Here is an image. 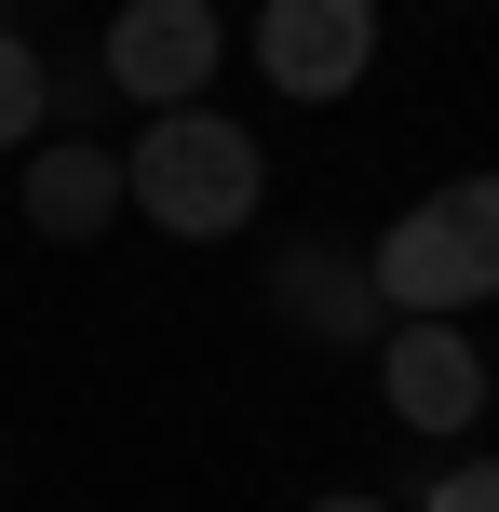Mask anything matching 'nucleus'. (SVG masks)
Instances as JSON below:
<instances>
[{
	"mask_svg": "<svg viewBox=\"0 0 499 512\" xmlns=\"http://www.w3.org/2000/svg\"><path fill=\"white\" fill-rule=\"evenodd\" d=\"M257 189H270V162L230 108H149V135L122 149V216H149L176 243H230L257 216Z\"/></svg>",
	"mask_w": 499,
	"mask_h": 512,
	"instance_id": "nucleus-1",
	"label": "nucleus"
},
{
	"mask_svg": "<svg viewBox=\"0 0 499 512\" xmlns=\"http://www.w3.org/2000/svg\"><path fill=\"white\" fill-rule=\"evenodd\" d=\"M365 270L392 324H459L473 297H499V176H446L432 203H405L365 243Z\"/></svg>",
	"mask_w": 499,
	"mask_h": 512,
	"instance_id": "nucleus-2",
	"label": "nucleus"
},
{
	"mask_svg": "<svg viewBox=\"0 0 499 512\" xmlns=\"http://www.w3.org/2000/svg\"><path fill=\"white\" fill-rule=\"evenodd\" d=\"M95 68H108L122 108H203V81L230 68V14H216V0H122L108 41H95Z\"/></svg>",
	"mask_w": 499,
	"mask_h": 512,
	"instance_id": "nucleus-3",
	"label": "nucleus"
},
{
	"mask_svg": "<svg viewBox=\"0 0 499 512\" xmlns=\"http://www.w3.org/2000/svg\"><path fill=\"white\" fill-rule=\"evenodd\" d=\"M270 324L297 337V351H378V270H365V243L351 230H284V256H270Z\"/></svg>",
	"mask_w": 499,
	"mask_h": 512,
	"instance_id": "nucleus-4",
	"label": "nucleus"
},
{
	"mask_svg": "<svg viewBox=\"0 0 499 512\" xmlns=\"http://www.w3.org/2000/svg\"><path fill=\"white\" fill-rule=\"evenodd\" d=\"M378 68V0H257V81L284 108H338Z\"/></svg>",
	"mask_w": 499,
	"mask_h": 512,
	"instance_id": "nucleus-5",
	"label": "nucleus"
},
{
	"mask_svg": "<svg viewBox=\"0 0 499 512\" xmlns=\"http://www.w3.org/2000/svg\"><path fill=\"white\" fill-rule=\"evenodd\" d=\"M378 405H392L405 432L459 445V432L486 418V351H473V324H378Z\"/></svg>",
	"mask_w": 499,
	"mask_h": 512,
	"instance_id": "nucleus-6",
	"label": "nucleus"
},
{
	"mask_svg": "<svg viewBox=\"0 0 499 512\" xmlns=\"http://www.w3.org/2000/svg\"><path fill=\"white\" fill-rule=\"evenodd\" d=\"M14 216L41 243H95L108 216H122V149H95V135H41L14 176Z\"/></svg>",
	"mask_w": 499,
	"mask_h": 512,
	"instance_id": "nucleus-7",
	"label": "nucleus"
},
{
	"mask_svg": "<svg viewBox=\"0 0 499 512\" xmlns=\"http://www.w3.org/2000/svg\"><path fill=\"white\" fill-rule=\"evenodd\" d=\"M0 149H41V41L14 0H0Z\"/></svg>",
	"mask_w": 499,
	"mask_h": 512,
	"instance_id": "nucleus-8",
	"label": "nucleus"
},
{
	"mask_svg": "<svg viewBox=\"0 0 499 512\" xmlns=\"http://www.w3.org/2000/svg\"><path fill=\"white\" fill-rule=\"evenodd\" d=\"M419 512H499V459H446Z\"/></svg>",
	"mask_w": 499,
	"mask_h": 512,
	"instance_id": "nucleus-9",
	"label": "nucleus"
},
{
	"mask_svg": "<svg viewBox=\"0 0 499 512\" xmlns=\"http://www.w3.org/2000/svg\"><path fill=\"white\" fill-rule=\"evenodd\" d=\"M311 512H392V499H365V486H338V499H311Z\"/></svg>",
	"mask_w": 499,
	"mask_h": 512,
	"instance_id": "nucleus-10",
	"label": "nucleus"
},
{
	"mask_svg": "<svg viewBox=\"0 0 499 512\" xmlns=\"http://www.w3.org/2000/svg\"><path fill=\"white\" fill-rule=\"evenodd\" d=\"M486 418H499V364H486Z\"/></svg>",
	"mask_w": 499,
	"mask_h": 512,
	"instance_id": "nucleus-11",
	"label": "nucleus"
},
{
	"mask_svg": "<svg viewBox=\"0 0 499 512\" xmlns=\"http://www.w3.org/2000/svg\"><path fill=\"white\" fill-rule=\"evenodd\" d=\"M0 472H14V459H0Z\"/></svg>",
	"mask_w": 499,
	"mask_h": 512,
	"instance_id": "nucleus-12",
	"label": "nucleus"
}]
</instances>
